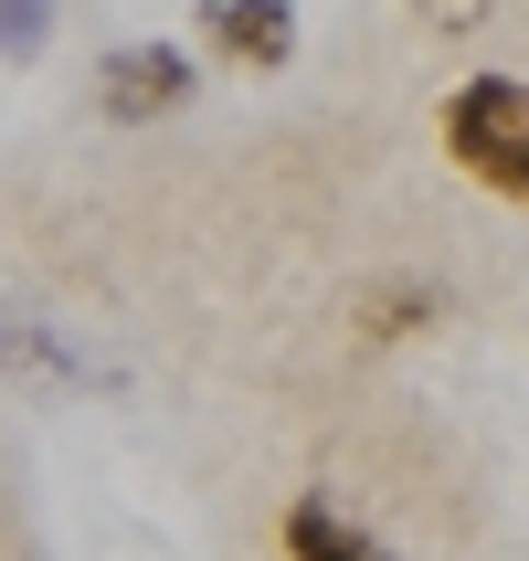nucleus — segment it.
<instances>
[{
  "mask_svg": "<svg viewBox=\"0 0 529 561\" xmlns=\"http://www.w3.org/2000/svg\"><path fill=\"white\" fill-rule=\"evenodd\" d=\"M445 149H456L467 181L529 202V85H519V75H476V85H456V95H445Z\"/></svg>",
  "mask_w": 529,
  "mask_h": 561,
  "instance_id": "f257e3e1",
  "label": "nucleus"
},
{
  "mask_svg": "<svg viewBox=\"0 0 529 561\" xmlns=\"http://www.w3.org/2000/svg\"><path fill=\"white\" fill-rule=\"evenodd\" d=\"M170 106H191V54L181 43H127V54L95 64V117L149 127V117H170Z\"/></svg>",
  "mask_w": 529,
  "mask_h": 561,
  "instance_id": "f03ea898",
  "label": "nucleus"
},
{
  "mask_svg": "<svg viewBox=\"0 0 529 561\" xmlns=\"http://www.w3.org/2000/svg\"><path fill=\"white\" fill-rule=\"evenodd\" d=\"M202 32H212L222 64H254V75H276L297 54V11L286 0H202Z\"/></svg>",
  "mask_w": 529,
  "mask_h": 561,
  "instance_id": "7ed1b4c3",
  "label": "nucleus"
},
{
  "mask_svg": "<svg viewBox=\"0 0 529 561\" xmlns=\"http://www.w3.org/2000/svg\"><path fill=\"white\" fill-rule=\"evenodd\" d=\"M276 540H286V561H392V540H371L340 499H297L276 519Z\"/></svg>",
  "mask_w": 529,
  "mask_h": 561,
  "instance_id": "20e7f679",
  "label": "nucleus"
},
{
  "mask_svg": "<svg viewBox=\"0 0 529 561\" xmlns=\"http://www.w3.org/2000/svg\"><path fill=\"white\" fill-rule=\"evenodd\" d=\"M0 360H22L32 381H106L85 340H64L54 318H32V308H0Z\"/></svg>",
  "mask_w": 529,
  "mask_h": 561,
  "instance_id": "39448f33",
  "label": "nucleus"
},
{
  "mask_svg": "<svg viewBox=\"0 0 529 561\" xmlns=\"http://www.w3.org/2000/svg\"><path fill=\"white\" fill-rule=\"evenodd\" d=\"M413 318H435V286H413V276H392L371 297V308H360V329H371V340H392V329H413Z\"/></svg>",
  "mask_w": 529,
  "mask_h": 561,
  "instance_id": "423d86ee",
  "label": "nucleus"
},
{
  "mask_svg": "<svg viewBox=\"0 0 529 561\" xmlns=\"http://www.w3.org/2000/svg\"><path fill=\"white\" fill-rule=\"evenodd\" d=\"M43 43H54V0H0V54L32 64Z\"/></svg>",
  "mask_w": 529,
  "mask_h": 561,
  "instance_id": "0eeeda50",
  "label": "nucleus"
},
{
  "mask_svg": "<svg viewBox=\"0 0 529 561\" xmlns=\"http://www.w3.org/2000/svg\"><path fill=\"white\" fill-rule=\"evenodd\" d=\"M487 11H498V0H413L424 43H467V32H487Z\"/></svg>",
  "mask_w": 529,
  "mask_h": 561,
  "instance_id": "6e6552de",
  "label": "nucleus"
}]
</instances>
